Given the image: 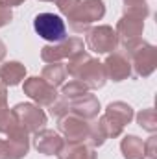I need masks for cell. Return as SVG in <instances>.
Returning <instances> with one entry per match:
<instances>
[{"mask_svg": "<svg viewBox=\"0 0 157 159\" xmlns=\"http://www.w3.org/2000/svg\"><path fill=\"white\" fill-rule=\"evenodd\" d=\"M65 69H67L69 76H72L74 80H79L81 83H85L87 89H100V87H104V83L107 80L105 70H104V63L91 57L85 52L78 54L72 59H69V65Z\"/></svg>", "mask_w": 157, "mask_h": 159, "instance_id": "1", "label": "cell"}, {"mask_svg": "<svg viewBox=\"0 0 157 159\" xmlns=\"http://www.w3.org/2000/svg\"><path fill=\"white\" fill-rule=\"evenodd\" d=\"M124 46H126V56L129 57L131 67L135 69V76L146 78L155 70L157 54L152 44H148L146 41L139 37V39H131L124 43Z\"/></svg>", "mask_w": 157, "mask_h": 159, "instance_id": "2", "label": "cell"}, {"mask_svg": "<svg viewBox=\"0 0 157 159\" xmlns=\"http://www.w3.org/2000/svg\"><path fill=\"white\" fill-rule=\"evenodd\" d=\"M105 15V6L102 0H83L69 15V24L74 32H87L89 26Z\"/></svg>", "mask_w": 157, "mask_h": 159, "instance_id": "3", "label": "cell"}, {"mask_svg": "<svg viewBox=\"0 0 157 159\" xmlns=\"http://www.w3.org/2000/svg\"><path fill=\"white\" fill-rule=\"evenodd\" d=\"M83 52V39L70 37L54 44H46L41 50V59L44 63H59L61 59H72Z\"/></svg>", "mask_w": 157, "mask_h": 159, "instance_id": "4", "label": "cell"}, {"mask_svg": "<svg viewBox=\"0 0 157 159\" xmlns=\"http://www.w3.org/2000/svg\"><path fill=\"white\" fill-rule=\"evenodd\" d=\"M34 28L39 37L50 41V43H59V41L67 39V26L59 15L39 13L34 19Z\"/></svg>", "mask_w": 157, "mask_h": 159, "instance_id": "5", "label": "cell"}, {"mask_svg": "<svg viewBox=\"0 0 157 159\" xmlns=\"http://www.w3.org/2000/svg\"><path fill=\"white\" fill-rule=\"evenodd\" d=\"M85 44L89 50L96 52V54H107L117 50L118 46V35L111 26H96L87 30V37H85Z\"/></svg>", "mask_w": 157, "mask_h": 159, "instance_id": "6", "label": "cell"}, {"mask_svg": "<svg viewBox=\"0 0 157 159\" xmlns=\"http://www.w3.org/2000/svg\"><path fill=\"white\" fill-rule=\"evenodd\" d=\"M57 128L59 131L65 135L67 141H72V143H83L87 137H89V129H91V124L83 117H79L76 113H65L57 119Z\"/></svg>", "mask_w": 157, "mask_h": 159, "instance_id": "7", "label": "cell"}, {"mask_svg": "<svg viewBox=\"0 0 157 159\" xmlns=\"http://www.w3.org/2000/svg\"><path fill=\"white\" fill-rule=\"evenodd\" d=\"M11 111L17 117L19 124L28 133H37L41 129H44L46 115H44V111L41 109L39 106H34V104H17Z\"/></svg>", "mask_w": 157, "mask_h": 159, "instance_id": "8", "label": "cell"}, {"mask_svg": "<svg viewBox=\"0 0 157 159\" xmlns=\"http://www.w3.org/2000/svg\"><path fill=\"white\" fill-rule=\"evenodd\" d=\"M24 93L34 100L37 102V106H43V107H50L56 100H57V93L54 87H50L43 78H28L24 80Z\"/></svg>", "mask_w": 157, "mask_h": 159, "instance_id": "9", "label": "cell"}, {"mask_svg": "<svg viewBox=\"0 0 157 159\" xmlns=\"http://www.w3.org/2000/svg\"><path fill=\"white\" fill-rule=\"evenodd\" d=\"M104 70H105V76L113 81L128 80L131 76V61L126 54L113 52L111 56H107V59L104 63Z\"/></svg>", "mask_w": 157, "mask_h": 159, "instance_id": "10", "label": "cell"}, {"mask_svg": "<svg viewBox=\"0 0 157 159\" xmlns=\"http://www.w3.org/2000/svg\"><path fill=\"white\" fill-rule=\"evenodd\" d=\"M67 102H69V111L83 117L85 120H91V119H94V117H98L100 102L91 93H87V94H83L79 98H74V100H67Z\"/></svg>", "mask_w": 157, "mask_h": 159, "instance_id": "11", "label": "cell"}, {"mask_svg": "<svg viewBox=\"0 0 157 159\" xmlns=\"http://www.w3.org/2000/svg\"><path fill=\"white\" fill-rule=\"evenodd\" d=\"M34 144L37 148V152L44 154V156H56L59 152V148L63 146V139L59 133L52 131V129H41L35 133Z\"/></svg>", "mask_w": 157, "mask_h": 159, "instance_id": "12", "label": "cell"}, {"mask_svg": "<svg viewBox=\"0 0 157 159\" xmlns=\"http://www.w3.org/2000/svg\"><path fill=\"white\" fill-rule=\"evenodd\" d=\"M142 28H144V20L142 19H137V17H131V15H124L117 24V35L118 39H122V43H128L131 39H139L141 34H142Z\"/></svg>", "mask_w": 157, "mask_h": 159, "instance_id": "13", "label": "cell"}, {"mask_svg": "<svg viewBox=\"0 0 157 159\" xmlns=\"http://www.w3.org/2000/svg\"><path fill=\"white\" fill-rule=\"evenodd\" d=\"M56 156L57 159H96V154L91 146L72 141H63V146Z\"/></svg>", "mask_w": 157, "mask_h": 159, "instance_id": "14", "label": "cell"}, {"mask_svg": "<svg viewBox=\"0 0 157 159\" xmlns=\"http://www.w3.org/2000/svg\"><path fill=\"white\" fill-rule=\"evenodd\" d=\"M26 76V67L19 61H9L0 65V81L7 87V85H19Z\"/></svg>", "mask_w": 157, "mask_h": 159, "instance_id": "15", "label": "cell"}, {"mask_svg": "<svg viewBox=\"0 0 157 159\" xmlns=\"http://www.w3.org/2000/svg\"><path fill=\"white\" fill-rule=\"evenodd\" d=\"M120 150L126 159H142L146 156L144 152V143L142 139H139L137 135H128L122 139L120 143Z\"/></svg>", "mask_w": 157, "mask_h": 159, "instance_id": "16", "label": "cell"}, {"mask_svg": "<svg viewBox=\"0 0 157 159\" xmlns=\"http://www.w3.org/2000/svg\"><path fill=\"white\" fill-rule=\"evenodd\" d=\"M41 78L44 80L50 87H59L65 78H67V69H65V65H61V63H48L44 69H43V72H41Z\"/></svg>", "mask_w": 157, "mask_h": 159, "instance_id": "17", "label": "cell"}, {"mask_svg": "<svg viewBox=\"0 0 157 159\" xmlns=\"http://www.w3.org/2000/svg\"><path fill=\"white\" fill-rule=\"evenodd\" d=\"M105 115L111 117L115 122H118L120 126H126V124H129L131 119H133V109L126 102H113V104L107 106Z\"/></svg>", "mask_w": 157, "mask_h": 159, "instance_id": "18", "label": "cell"}, {"mask_svg": "<svg viewBox=\"0 0 157 159\" xmlns=\"http://www.w3.org/2000/svg\"><path fill=\"white\" fill-rule=\"evenodd\" d=\"M20 129H24V128L19 124V120L13 115V111H9V107H0V133L9 137V135L17 133Z\"/></svg>", "mask_w": 157, "mask_h": 159, "instance_id": "19", "label": "cell"}, {"mask_svg": "<svg viewBox=\"0 0 157 159\" xmlns=\"http://www.w3.org/2000/svg\"><path fill=\"white\" fill-rule=\"evenodd\" d=\"M98 124V128L102 129V133L105 135V139H115V137H118L120 133H122V129H124V126H120L118 122H115V120L111 119V117H107L105 113L102 115V119L96 122Z\"/></svg>", "mask_w": 157, "mask_h": 159, "instance_id": "20", "label": "cell"}, {"mask_svg": "<svg viewBox=\"0 0 157 159\" xmlns=\"http://www.w3.org/2000/svg\"><path fill=\"white\" fill-rule=\"evenodd\" d=\"M87 93H89L87 85L81 83L79 80L69 81V85H65L63 91H61V94H63L65 100H74V98H79V96H83V94H87Z\"/></svg>", "mask_w": 157, "mask_h": 159, "instance_id": "21", "label": "cell"}, {"mask_svg": "<svg viewBox=\"0 0 157 159\" xmlns=\"http://www.w3.org/2000/svg\"><path fill=\"white\" fill-rule=\"evenodd\" d=\"M124 15H131V17H137V19H146L150 15V7L148 4L142 0V2H126L124 6Z\"/></svg>", "mask_w": 157, "mask_h": 159, "instance_id": "22", "label": "cell"}, {"mask_svg": "<svg viewBox=\"0 0 157 159\" xmlns=\"http://www.w3.org/2000/svg\"><path fill=\"white\" fill-rule=\"evenodd\" d=\"M137 120L141 124V128H144L146 131H155L157 129V117H155V109H144L137 115Z\"/></svg>", "mask_w": 157, "mask_h": 159, "instance_id": "23", "label": "cell"}, {"mask_svg": "<svg viewBox=\"0 0 157 159\" xmlns=\"http://www.w3.org/2000/svg\"><path fill=\"white\" fill-rule=\"evenodd\" d=\"M87 139L91 141L92 146H102V144L105 143V135L102 133V129L98 128V124L91 126V129H89V137H87Z\"/></svg>", "mask_w": 157, "mask_h": 159, "instance_id": "24", "label": "cell"}, {"mask_svg": "<svg viewBox=\"0 0 157 159\" xmlns=\"http://www.w3.org/2000/svg\"><path fill=\"white\" fill-rule=\"evenodd\" d=\"M81 2V0H56V6L59 7V11L63 13V15H70L76 7H78V4Z\"/></svg>", "mask_w": 157, "mask_h": 159, "instance_id": "25", "label": "cell"}, {"mask_svg": "<svg viewBox=\"0 0 157 159\" xmlns=\"http://www.w3.org/2000/svg\"><path fill=\"white\" fill-rule=\"evenodd\" d=\"M11 19H13L11 9H9V7H6V6H0V28H2V26H6V24H9V22H11Z\"/></svg>", "mask_w": 157, "mask_h": 159, "instance_id": "26", "label": "cell"}, {"mask_svg": "<svg viewBox=\"0 0 157 159\" xmlns=\"http://www.w3.org/2000/svg\"><path fill=\"white\" fill-rule=\"evenodd\" d=\"M144 152L150 157H155V137H152L148 143H144Z\"/></svg>", "mask_w": 157, "mask_h": 159, "instance_id": "27", "label": "cell"}, {"mask_svg": "<svg viewBox=\"0 0 157 159\" xmlns=\"http://www.w3.org/2000/svg\"><path fill=\"white\" fill-rule=\"evenodd\" d=\"M0 107H7V87L0 81Z\"/></svg>", "mask_w": 157, "mask_h": 159, "instance_id": "28", "label": "cell"}, {"mask_svg": "<svg viewBox=\"0 0 157 159\" xmlns=\"http://www.w3.org/2000/svg\"><path fill=\"white\" fill-rule=\"evenodd\" d=\"M0 159H9V150H7V141H0Z\"/></svg>", "mask_w": 157, "mask_h": 159, "instance_id": "29", "label": "cell"}, {"mask_svg": "<svg viewBox=\"0 0 157 159\" xmlns=\"http://www.w3.org/2000/svg\"><path fill=\"white\" fill-rule=\"evenodd\" d=\"M24 0H0V6H6V7H13V6H19V4H22Z\"/></svg>", "mask_w": 157, "mask_h": 159, "instance_id": "30", "label": "cell"}, {"mask_svg": "<svg viewBox=\"0 0 157 159\" xmlns=\"http://www.w3.org/2000/svg\"><path fill=\"white\" fill-rule=\"evenodd\" d=\"M4 57H6V44L0 41V61H2Z\"/></svg>", "mask_w": 157, "mask_h": 159, "instance_id": "31", "label": "cell"}, {"mask_svg": "<svg viewBox=\"0 0 157 159\" xmlns=\"http://www.w3.org/2000/svg\"><path fill=\"white\" fill-rule=\"evenodd\" d=\"M126 2H142V0H124V4H126Z\"/></svg>", "mask_w": 157, "mask_h": 159, "instance_id": "32", "label": "cell"}, {"mask_svg": "<svg viewBox=\"0 0 157 159\" xmlns=\"http://www.w3.org/2000/svg\"><path fill=\"white\" fill-rule=\"evenodd\" d=\"M43 2H56V0H43Z\"/></svg>", "mask_w": 157, "mask_h": 159, "instance_id": "33", "label": "cell"}]
</instances>
